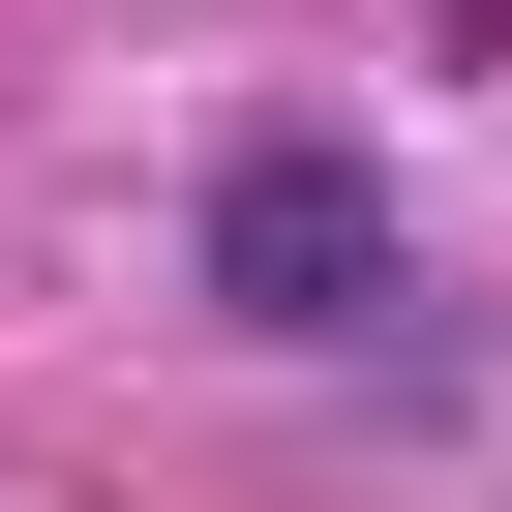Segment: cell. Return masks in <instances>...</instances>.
<instances>
[{
    "label": "cell",
    "instance_id": "1",
    "mask_svg": "<svg viewBox=\"0 0 512 512\" xmlns=\"http://www.w3.org/2000/svg\"><path fill=\"white\" fill-rule=\"evenodd\" d=\"M332 272H362V181L272 151V181H241V302H302V332H332Z\"/></svg>",
    "mask_w": 512,
    "mask_h": 512
}]
</instances>
